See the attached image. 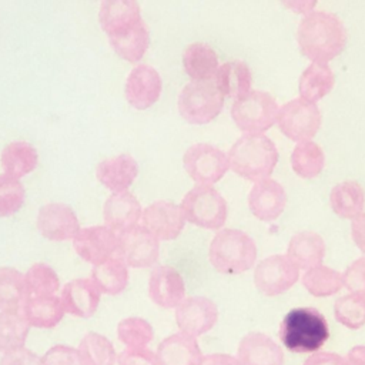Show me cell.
Listing matches in <instances>:
<instances>
[{
  "label": "cell",
  "mask_w": 365,
  "mask_h": 365,
  "mask_svg": "<svg viewBox=\"0 0 365 365\" xmlns=\"http://www.w3.org/2000/svg\"><path fill=\"white\" fill-rule=\"evenodd\" d=\"M43 365H81L78 351L68 345H54L41 356Z\"/></svg>",
  "instance_id": "obj_44"
},
{
  "label": "cell",
  "mask_w": 365,
  "mask_h": 365,
  "mask_svg": "<svg viewBox=\"0 0 365 365\" xmlns=\"http://www.w3.org/2000/svg\"><path fill=\"white\" fill-rule=\"evenodd\" d=\"M334 317L346 328H361L365 325V297L352 292L339 297L334 302Z\"/></svg>",
  "instance_id": "obj_40"
},
{
  "label": "cell",
  "mask_w": 365,
  "mask_h": 365,
  "mask_svg": "<svg viewBox=\"0 0 365 365\" xmlns=\"http://www.w3.org/2000/svg\"><path fill=\"white\" fill-rule=\"evenodd\" d=\"M248 205L257 218L272 221L281 215L287 205L285 188L271 177L258 180L250 190Z\"/></svg>",
  "instance_id": "obj_17"
},
{
  "label": "cell",
  "mask_w": 365,
  "mask_h": 365,
  "mask_svg": "<svg viewBox=\"0 0 365 365\" xmlns=\"http://www.w3.org/2000/svg\"><path fill=\"white\" fill-rule=\"evenodd\" d=\"M38 153L36 147L23 140L7 143L0 153V164L6 174L20 178L36 168Z\"/></svg>",
  "instance_id": "obj_29"
},
{
  "label": "cell",
  "mask_w": 365,
  "mask_h": 365,
  "mask_svg": "<svg viewBox=\"0 0 365 365\" xmlns=\"http://www.w3.org/2000/svg\"><path fill=\"white\" fill-rule=\"evenodd\" d=\"M351 235L356 247L365 254V211L358 214L351 221Z\"/></svg>",
  "instance_id": "obj_48"
},
{
  "label": "cell",
  "mask_w": 365,
  "mask_h": 365,
  "mask_svg": "<svg viewBox=\"0 0 365 365\" xmlns=\"http://www.w3.org/2000/svg\"><path fill=\"white\" fill-rule=\"evenodd\" d=\"M287 255L298 268H312L324 259L325 241L312 230L297 231L288 241Z\"/></svg>",
  "instance_id": "obj_25"
},
{
  "label": "cell",
  "mask_w": 365,
  "mask_h": 365,
  "mask_svg": "<svg viewBox=\"0 0 365 365\" xmlns=\"http://www.w3.org/2000/svg\"><path fill=\"white\" fill-rule=\"evenodd\" d=\"M118 365H160L154 351L148 348H125L117 355Z\"/></svg>",
  "instance_id": "obj_45"
},
{
  "label": "cell",
  "mask_w": 365,
  "mask_h": 365,
  "mask_svg": "<svg viewBox=\"0 0 365 365\" xmlns=\"http://www.w3.org/2000/svg\"><path fill=\"white\" fill-rule=\"evenodd\" d=\"M210 261L222 274H240L257 259V244L240 228H221L210 242Z\"/></svg>",
  "instance_id": "obj_4"
},
{
  "label": "cell",
  "mask_w": 365,
  "mask_h": 365,
  "mask_svg": "<svg viewBox=\"0 0 365 365\" xmlns=\"http://www.w3.org/2000/svg\"><path fill=\"white\" fill-rule=\"evenodd\" d=\"M342 284L352 294L365 295V255L354 259L342 272Z\"/></svg>",
  "instance_id": "obj_43"
},
{
  "label": "cell",
  "mask_w": 365,
  "mask_h": 365,
  "mask_svg": "<svg viewBox=\"0 0 365 365\" xmlns=\"http://www.w3.org/2000/svg\"><path fill=\"white\" fill-rule=\"evenodd\" d=\"M345 364L346 365H365V345L352 346L345 356Z\"/></svg>",
  "instance_id": "obj_50"
},
{
  "label": "cell",
  "mask_w": 365,
  "mask_h": 365,
  "mask_svg": "<svg viewBox=\"0 0 365 365\" xmlns=\"http://www.w3.org/2000/svg\"><path fill=\"white\" fill-rule=\"evenodd\" d=\"M0 365H43L41 356L36 355L31 349L23 346L14 351L4 352Z\"/></svg>",
  "instance_id": "obj_46"
},
{
  "label": "cell",
  "mask_w": 365,
  "mask_h": 365,
  "mask_svg": "<svg viewBox=\"0 0 365 365\" xmlns=\"http://www.w3.org/2000/svg\"><path fill=\"white\" fill-rule=\"evenodd\" d=\"M141 20V9L135 0H103L100 3L98 21L107 37L121 34Z\"/></svg>",
  "instance_id": "obj_22"
},
{
  "label": "cell",
  "mask_w": 365,
  "mask_h": 365,
  "mask_svg": "<svg viewBox=\"0 0 365 365\" xmlns=\"http://www.w3.org/2000/svg\"><path fill=\"white\" fill-rule=\"evenodd\" d=\"M182 66L192 80H214L218 70V56L210 44L195 41L184 48Z\"/></svg>",
  "instance_id": "obj_28"
},
{
  "label": "cell",
  "mask_w": 365,
  "mask_h": 365,
  "mask_svg": "<svg viewBox=\"0 0 365 365\" xmlns=\"http://www.w3.org/2000/svg\"><path fill=\"white\" fill-rule=\"evenodd\" d=\"M117 336L127 348H144L153 341L154 329L141 317H127L118 322Z\"/></svg>",
  "instance_id": "obj_41"
},
{
  "label": "cell",
  "mask_w": 365,
  "mask_h": 365,
  "mask_svg": "<svg viewBox=\"0 0 365 365\" xmlns=\"http://www.w3.org/2000/svg\"><path fill=\"white\" fill-rule=\"evenodd\" d=\"M289 160L292 170L298 175L312 178L322 171L325 165V153L321 145L312 140L301 141L292 148Z\"/></svg>",
  "instance_id": "obj_36"
},
{
  "label": "cell",
  "mask_w": 365,
  "mask_h": 365,
  "mask_svg": "<svg viewBox=\"0 0 365 365\" xmlns=\"http://www.w3.org/2000/svg\"><path fill=\"white\" fill-rule=\"evenodd\" d=\"M329 204L335 214L352 220L364 211L365 190L355 180H344L331 188Z\"/></svg>",
  "instance_id": "obj_32"
},
{
  "label": "cell",
  "mask_w": 365,
  "mask_h": 365,
  "mask_svg": "<svg viewBox=\"0 0 365 365\" xmlns=\"http://www.w3.org/2000/svg\"><path fill=\"white\" fill-rule=\"evenodd\" d=\"M275 123L288 138L297 143L309 141L321 127L322 114L317 103L297 97L278 108Z\"/></svg>",
  "instance_id": "obj_8"
},
{
  "label": "cell",
  "mask_w": 365,
  "mask_h": 365,
  "mask_svg": "<svg viewBox=\"0 0 365 365\" xmlns=\"http://www.w3.org/2000/svg\"><path fill=\"white\" fill-rule=\"evenodd\" d=\"M299 277V268L287 254H272L257 262L254 269L255 287L265 295L274 297L289 289Z\"/></svg>",
  "instance_id": "obj_11"
},
{
  "label": "cell",
  "mask_w": 365,
  "mask_h": 365,
  "mask_svg": "<svg viewBox=\"0 0 365 365\" xmlns=\"http://www.w3.org/2000/svg\"><path fill=\"white\" fill-rule=\"evenodd\" d=\"M27 297L54 295L60 288V278L56 269L46 262H34L24 272Z\"/></svg>",
  "instance_id": "obj_39"
},
{
  "label": "cell",
  "mask_w": 365,
  "mask_h": 365,
  "mask_svg": "<svg viewBox=\"0 0 365 365\" xmlns=\"http://www.w3.org/2000/svg\"><path fill=\"white\" fill-rule=\"evenodd\" d=\"M148 295L163 308H175L185 298L181 274L171 265H155L148 277Z\"/></svg>",
  "instance_id": "obj_18"
},
{
  "label": "cell",
  "mask_w": 365,
  "mask_h": 365,
  "mask_svg": "<svg viewBox=\"0 0 365 365\" xmlns=\"http://www.w3.org/2000/svg\"><path fill=\"white\" fill-rule=\"evenodd\" d=\"M277 100L264 90L251 88L231 104L234 123L247 134H264L277 121Z\"/></svg>",
  "instance_id": "obj_5"
},
{
  "label": "cell",
  "mask_w": 365,
  "mask_h": 365,
  "mask_svg": "<svg viewBox=\"0 0 365 365\" xmlns=\"http://www.w3.org/2000/svg\"><path fill=\"white\" fill-rule=\"evenodd\" d=\"M302 365H346L345 358L335 352L329 351H321L311 354Z\"/></svg>",
  "instance_id": "obj_47"
},
{
  "label": "cell",
  "mask_w": 365,
  "mask_h": 365,
  "mask_svg": "<svg viewBox=\"0 0 365 365\" xmlns=\"http://www.w3.org/2000/svg\"><path fill=\"white\" fill-rule=\"evenodd\" d=\"M348 31L344 21L332 11L309 10L297 29L301 53L311 63H327L346 46Z\"/></svg>",
  "instance_id": "obj_1"
},
{
  "label": "cell",
  "mask_w": 365,
  "mask_h": 365,
  "mask_svg": "<svg viewBox=\"0 0 365 365\" xmlns=\"http://www.w3.org/2000/svg\"><path fill=\"white\" fill-rule=\"evenodd\" d=\"M36 224L41 235L51 241L73 240L80 230L76 211L66 202H47L41 205Z\"/></svg>",
  "instance_id": "obj_13"
},
{
  "label": "cell",
  "mask_w": 365,
  "mask_h": 365,
  "mask_svg": "<svg viewBox=\"0 0 365 365\" xmlns=\"http://www.w3.org/2000/svg\"><path fill=\"white\" fill-rule=\"evenodd\" d=\"M137 174L138 163L128 153H121L104 158L96 167V175L98 181L113 192L128 190Z\"/></svg>",
  "instance_id": "obj_23"
},
{
  "label": "cell",
  "mask_w": 365,
  "mask_h": 365,
  "mask_svg": "<svg viewBox=\"0 0 365 365\" xmlns=\"http://www.w3.org/2000/svg\"><path fill=\"white\" fill-rule=\"evenodd\" d=\"M227 157L232 171L247 180L258 181L272 173L278 161V148L265 134L244 133L230 147Z\"/></svg>",
  "instance_id": "obj_3"
},
{
  "label": "cell",
  "mask_w": 365,
  "mask_h": 365,
  "mask_svg": "<svg viewBox=\"0 0 365 365\" xmlns=\"http://www.w3.org/2000/svg\"><path fill=\"white\" fill-rule=\"evenodd\" d=\"M302 285L314 297H329L342 287V274L327 265H315L302 274Z\"/></svg>",
  "instance_id": "obj_38"
},
{
  "label": "cell",
  "mask_w": 365,
  "mask_h": 365,
  "mask_svg": "<svg viewBox=\"0 0 365 365\" xmlns=\"http://www.w3.org/2000/svg\"><path fill=\"white\" fill-rule=\"evenodd\" d=\"M143 225L158 240H173L184 228L185 218L181 207L168 200H157L141 212Z\"/></svg>",
  "instance_id": "obj_16"
},
{
  "label": "cell",
  "mask_w": 365,
  "mask_h": 365,
  "mask_svg": "<svg viewBox=\"0 0 365 365\" xmlns=\"http://www.w3.org/2000/svg\"><path fill=\"white\" fill-rule=\"evenodd\" d=\"M237 361L240 365H284V352L271 336L248 332L240 341Z\"/></svg>",
  "instance_id": "obj_21"
},
{
  "label": "cell",
  "mask_w": 365,
  "mask_h": 365,
  "mask_svg": "<svg viewBox=\"0 0 365 365\" xmlns=\"http://www.w3.org/2000/svg\"><path fill=\"white\" fill-rule=\"evenodd\" d=\"M163 80L160 73L153 66L140 63L130 70L125 78L124 96L133 107L144 110L158 100Z\"/></svg>",
  "instance_id": "obj_15"
},
{
  "label": "cell",
  "mask_w": 365,
  "mask_h": 365,
  "mask_svg": "<svg viewBox=\"0 0 365 365\" xmlns=\"http://www.w3.org/2000/svg\"><path fill=\"white\" fill-rule=\"evenodd\" d=\"M77 351L81 365H114L117 361L113 342L98 332H87L81 338Z\"/></svg>",
  "instance_id": "obj_35"
},
{
  "label": "cell",
  "mask_w": 365,
  "mask_h": 365,
  "mask_svg": "<svg viewBox=\"0 0 365 365\" xmlns=\"http://www.w3.org/2000/svg\"><path fill=\"white\" fill-rule=\"evenodd\" d=\"M118 235L107 225L83 227L73 238L76 252L90 264H98L117 252Z\"/></svg>",
  "instance_id": "obj_14"
},
{
  "label": "cell",
  "mask_w": 365,
  "mask_h": 365,
  "mask_svg": "<svg viewBox=\"0 0 365 365\" xmlns=\"http://www.w3.org/2000/svg\"><path fill=\"white\" fill-rule=\"evenodd\" d=\"M155 355L160 365H200L202 359L197 339L184 332H175L164 338Z\"/></svg>",
  "instance_id": "obj_24"
},
{
  "label": "cell",
  "mask_w": 365,
  "mask_h": 365,
  "mask_svg": "<svg viewBox=\"0 0 365 365\" xmlns=\"http://www.w3.org/2000/svg\"><path fill=\"white\" fill-rule=\"evenodd\" d=\"M214 81L224 97L235 100L251 90V68L242 60L225 61L218 66Z\"/></svg>",
  "instance_id": "obj_27"
},
{
  "label": "cell",
  "mask_w": 365,
  "mask_h": 365,
  "mask_svg": "<svg viewBox=\"0 0 365 365\" xmlns=\"http://www.w3.org/2000/svg\"><path fill=\"white\" fill-rule=\"evenodd\" d=\"M200 365H240L237 358L228 354H210L202 356Z\"/></svg>",
  "instance_id": "obj_49"
},
{
  "label": "cell",
  "mask_w": 365,
  "mask_h": 365,
  "mask_svg": "<svg viewBox=\"0 0 365 365\" xmlns=\"http://www.w3.org/2000/svg\"><path fill=\"white\" fill-rule=\"evenodd\" d=\"M90 278L101 292L117 295L123 292L128 284V267L121 258L113 255L98 264H94Z\"/></svg>",
  "instance_id": "obj_31"
},
{
  "label": "cell",
  "mask_w": 365,
  "mask_h": 365,
  "mask_svg": "<svg viewBox=\"0 0 365 365\" xmlns=\"http://www.w3.org/2000/svg\"><path fill=\"white\" fill-rule=\"evenodd\" d=\"M278 336L291 352H315L329 338L328 321L314 307H297L282 318Z\"/></svg>",
  "instance_id": "obj_2"
},
{
  "label": "cell",
  "mask_w": 365,
  "mask_h": 365,
  "mask_svg": "<svg viewBox=\"0 0 365 365\" xmlns=\"http://www.w3.org/2000/svg\"><path fill=\"white\" fill-rule=\"evenodd\" d=\"M60 298L66 312L78 318H90L98 308L101 291L90 277L74 278L63 285Z\"/></svg>",
  "instance_id": "obj_20"
},
{
  "label": "cell",
  "mask_w": 365,
  "mask_h": 365,
  "mask_svg": "<svg viewBox=\"0 0 365 365\" xmlns=\"http://www.w3.org/2000/svg\"><path fill=\"white\" fill-rule=\"evenodd\" d=\"M335 83V74L327 63H309L299 76L298 91L299 97L315 103L327 96Z\"/></svg>",
  "instance_id": "obj_30"
},
{
  "label": "cell",
  "mask_w": 365,
  "mask_h": 365,
  "mask_svg": "<svg viewBox=\"0 0 365 365\" xmlns=\"http://www.w3.org/2000/svg\"><path fill=\"white\" fill-rule=\"evenodd\" d=\"M184 168L198 184L218 181L230 168L227 153L210 143L191 144L182 155Z\"/></svg>",
  "instance_id": "obj_9"
},
{
  "label": "cell",
  "mask_w": 365,
  "mask_h": 365,
  "mask_svg": "<svg viewBox=\"0 0 365 365\" xmlns=\"http://www.w3.org/2000/svg\"><path fill=\"white\" fill-rule=\"evenodd\" d=\"M224 106V96L214 80L187 83L178 96L180 114L192 124H204L215 118Z\"/></svg>",
  "instance_id": "obj_7"
},
{
  "label": "cell",
  "mask_w": 365,
  "mask_h": 365,
  "mask_svg": "<svg viewBox=\"0 0 365 365\" xmlns=\"http://www.w3.org/2000/svg\"><path fill=\"white\" fill-rule=\"evenodd\" d=\"M30 325L21 309L0 311V352L23 348Z\"/></svg>",
  "instance_id": "obj_34"
},
{
  "label": "cell",
  "mask_w": 365,
  "mask_h": 365,
  "mask_svg": "<svg viewBox=\"0 0 365 365\" xmlns=\"http://www.w3.org/2000/svg\"><path fill=\"white\" fill-rule=\"evenodd\" d=\"M141 204L131 191L111 192L103 205L104 225L118 234L137 225L141 220Z\"/></svg>",
  "instance_id": "obj_19"
},
{
  "label": "cell",
  "mask_w": 365,
  "mask_h": 365,
  "mask_svg": "<svg viewBox=\"0 0 365 365\" xmlns=\"http://www.w3.org/2000/svg\"><path fill=\"white\" fill-rule=\"evenodd\" d=\"M218 319L215 302L202 295L185 297L175 307V322L180 332L192 338L208 332Z\"/></svg>",
  "instance_id": "obj_12"
},
{
  "label": "cell",
  "mask_w": 365,
  "mask_h": 365,
  "mask_svg": "<svg viewBox=\"0 0 365 365\" xmlns=\"http://www.w3.org/2000/svg\"><path fill=\"white\" fill-rule=\"evenodd\" d=\"M117 235L118 244L115 255L121 258L127 267L145 268L157 262L160 255V240L143 224L130 227Z\"/></svg>",
  "instance_id": "obj_10"
},
{
  "label": "cell",
  "mask_w": 365,
  "mask_h": 365,
  "mask_svg": "<svg viewBox=\"0 0 365 365\" xmlns=\"http://www.w3.org/2000/svg\"><path fill=\"white\" fill-rule=\"evenodd\" d=\"M113 50L127 61L137 63L145 54L150 44V33L144 20L127 31L108 37Z\"/></svg>",
  "instance_id": "obj_33"
},
{
  "label": "cell",
  "mask_w": 365,
  "mask_h": 365,
  "mask_svg": "<svg viewBox=\"0 0 365 365\" xmlns=\"http://www.w3.org/2000/svg\"><path fill=\"white\" fill-rule=\"evenodd\" d=\"M26 200L23 182L6 173H0V217H9L17 212Z\"/></svg>",
  "instance_id": "obj_42"
},
{
  "label": "cell",
  "mask_w": 365,
  "mask_h": 365,
  "mask_svg": "<svg viewBox=\"0 0 365 365\" xmlns=\"http://www.w3.org/2000/svg\"><path fill=\"white\" fill-rule=\"evenodd\" d=\"M21 312L30 327L47 329L60 324L66 314L61 298L56 294L27 297L21 305Z\"/></svg>",
  "instance_id": "obj_26"
},
{
  "label": "cell",
  "mask_w": 365,
  "mask_h": 365,
  "mask_svg": "<svg viewBox=\"0 0 365 365\" xmlns=\"http://www.w3.org/2000/svg\"><path fill=\"white\" fill-rule=\"evenodd\" d=\"M26 298L24 274L14 267H0V311L21 309Z\"/></svg>",
  "instance_id": "obj_37"
},
{
  "label": "cell",
  "mask_w": 365,
  "mask_h": 365,
  "mask_svg": "<svg viewBox=\"0 0 365 365\" xmlns=\"http://www.w3.org/2000/svg\"><path fill=\"white\" fill-rule=\"evenodd\" d=\"M364 297H365V295H364Z\"/></svg>",
  "instance_id": "obj_51"
},
{
  "label": "cell",
  "mask_w": 365,
  "mask_h": 365,
  "mask_svg": "<svg viewBox=\"0 0 365 365\" xmlns=\"http://www.w3.org/2000/svg\"><path fill=\"white\" fill-rule=\"evenodd\" d=\"M181 211L190 222L217 230L227 220V201L222 194L210 184H195L181 200Z\"/></svg>",
  "instance_id": "obj_6"
}]
</instances>
